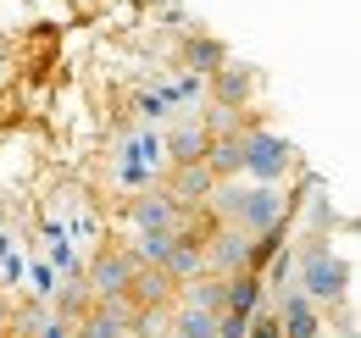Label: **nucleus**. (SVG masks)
<instances>
[{"instance_id":"b1692460","label":"nucleus","mask_w":361,"mask_h":338,"mask_svg":"<svg viewBox=\"0 0 361 338\" xmlns=\"http://www.w3.org/2000/svg\"><path fill=\"white\" fill-rule=\"evenodd\" d=\"M217 338H239V333H217Z\"/></svg>"},{"instance_id":"f03ea898","label":"nucleus","mask_w":361,"mask_h":338,"mask_svg":"<svg viewBox=\"0 0 361 338\" xmlns=\"http://www.w3.org/2000/svg\"><path fill=\"white\" fill-rule=\"evenodd\" d=\"M295 172V144L283 139V133H272V127H245V167H239V177H250V183H283Z\"/></svg>"},{"instance_id":"393cba45","label":"nucleus","mask_w":361,"mask_h":338,"mask_svg":"<svg viewBox=\"0 0 361 338\" xmlns=\"http://www.w3.org/2000/svg\"><path fill=\"white\" fill-rule=\"evenodd\" d=\"M161 338H173V333H161Z\"/></svg>"},{"instance_id":"20e7f679","label":"nucleus","mask_w":361,"mask_h":338,"mask_svg":"<svg viewBox=\"0 0 361 338\" xmlns=\"http://www.w3.org/2000/svg\"><path fill=\"white\" fill-rule=\"evenodd\" d=\"M283 222V194L272 189V183H250L245 194H239V211H233V227L239 233H250V239H262Z\"/></svg>"},{"instance_id":"7ed1b4c3","label":"nucleus","mask_w":361,"mask_h":338,"mask_svg":"<svg viewBox=\"0 0 361 338\" xmlns=\"http://www.w3.org/2000/svg\"><path fill=\"white\" fill-rule=\"evenodd\" d=\"M145 266L134 255V244H111V250H100L90 261V272H84V289H90V299H117L128 294V283H134V272Z\"/></svg>"},{"instance_id":"9b49d317","label":"nucleus","mask_w":361,"mask_h":338,"mask_svg":"<svg viewBox=\"0 0 361 338\" xmlns=\"http://www.w3.org/2000/svg\"><path fill=\"white\" fill-rule=\"evenodd\" d=\"M200 167L212 172L217 183H233V177H239V167H245V133H233V139H206Z\"/></svg>"},{"instance_id":"dca6fc26","label":"nucleus","mask_w":361,"mask_h":338,"mask_svg":"<svg viewBox=\"0 0 361 338\" xmlns=\"http://www.w3.org/2000/svg\"><path fill=\"white\" fill-rule=\"evenodd\" d=\"M67 333H73V338H128V333H123V322H117L106 305H90V311H84Z\"/></svg>"},{"instance_id":"0eeeda50","label":"nucleus","mask_w":361,"mask_h":338,"mask_svg":"<svg viewBox=\"0 0 361 338\" xmlns=\"http://www.w3.org/2000/svg\"><path fill=\"white\" fill-rule=\"evenodd\" d=\"M272 322H278V333H283V338H322V316H317V305L300 294V289H278Z\"/></svg>"},{"instance_id":"4468645a","label":"nucleus","mask_w":361,"mask_h":338,"mask_svg":"<svg viewBox=\"0 0 361 338\" xmlns=\"http://www.w3.org/2000/svg\"><path fill=\"white\" fill-rule=\"evenodd\" d=\"M167 156H173V167H189V161H200V156H206V127H200V123H178V127H167Z\"/></svg>"},{"instance_id":"2eb2a0df","label":"nucleus","mask_w":361,"mask_h":338,"mask_svg":"<svg viewBox=\"0 0 361 338\" xmlns=\"http://www.w3.org/2000/svg\"><path fill=\"white\" fill-rule=\"evenodd\" d=\"M50 322H56V316H50V305H39V299L11 305V338H45Z\"/></svg>"},{"instance_id":"ddd939ff","label":"nucleus","mask_w":361,"mask_h":338,"mask_svg":"<svg viewBox=\"0 0 361 338\" xmlns=\"http://www.w3.org/2000/svg\"><path fill=\"white\" fill-rule=\"evenodd\" d=\"M173 294H178V289L167 283V272H161V266H139L134 283H128V299H134L139 311H156V305H167Z\"/></svg>"},{"instance_id":"f8f14e48","label":"nucleus","mask_w":361,"mask_h":338,"mask_svg":"<svg viewBox=\"0 0 361 338\" xmlns=\"http://www.w3.org/2000/svg\"><path fill=\"white\" fill-rule=\"evenodd\" d=\"M250 89H256V78H250L239 61H223V67L212 73V106H233V111H245Z\"/></svg>"},{"instance_id":"4be33fe9","label":"nucleus","mask_w":361,"mask_h":338,"mask_svg":"<svg viewBox=\"0 0 361 338\" xmlns=\"http://www.w3.org/2000/svg\"><path fill=\"white\" fill-rule=\"evenodd\" d=\"M11 305H17V299L0 289V338H11Z\"/></svg>"},{"instance_id":"5701e85b","label":"nucleus","mask_w":361,"mask_h":338,"mask_svg":"<svg viewBox=\"0 0 361 338\" xmlns=\"http://www.w3.org/2000/svg\"><path fill=\"white\" fill-rule=\"evenodd\" d=\"M339 338H361V333H339Z\"/></svg>"},{"instance_id":"39448f33","label":"nucleus","mask_w":361,"mask_h":338,"mask_svg":"<svg viewBox=\"0 0 361 338\" xmlns=\"http://www.w3.org/2000/svg\"><path fill=\"white\" fill-rule=\"evenodd\" d=\"M206 272L212 277H239V272H256L250 266V233H239V227H212L206 233Z\"/></svg>"},{"instance_id":"9d476101","label":"nucleus","mask_w":361,"mask_h":338,"mask_svg":"<svg viewBox=\"0 0 361 338\" xmlns=\"http://www.w3.org/2000/svg\"><path fill=\"white\" fill-rule=\"evenodd\" d=\"M161 272L173 289H189L195 277H206V244H189V239H173L167 255H161Z\"/></svg>"},{"instance_id":"6ab92c4d","label":"nucleus","mask_w":361,"mask_h":338,"mask_svg":"<svg viewBox=\"0 0 361 338\" xmlns=\"http://www.w3.org/2000/svg\"><path fill=\"white\" fill-rule=\"evenodd\" d=\"M206 139H233V133H245V111H233V106H212V111H206Z\"/></svg>"},{"instance_id":"423d86ee","label":"nucleus","mask_w":361,"mask_h":338,"mask_svg":"<svg viewBox=\"0 0 361 338\" xmlns=\"http://www.w3.org/2000/svg\"><path fill=\"white\" fill-rule=\"evenodd\" d=\"M128 222H134L139 239H150V233H178V227H183V211L161 194V189H145V194L128 200Z\"/></svg>"},{"instance_id":"412c9836","label":"nucleus","mask_w":361,"mask_h":338,"mask_svg":"<svg viewBox=\"0 0 361 338\" xmlns=\"http://www.w3.org/2000/svg\"><path fill=\"white\" fill-rule=\"evenodd\" d=\"M245 338H283V333H278L272 316H250V322H245Z\"/></svg>"},{"instance_id":"f3484780","label":"nucleus","mask_w":361,"mask_h":338,"mask_svg":"<svg viewBox=\"0 0 361 338\" xmlns=\"http://www.w3.org/2000/svg\"><path fill=\"white\" fill-rule=\"evenodd\" d=\"M183 305L189 311H206V316H223V277H195L189 289H183Z\"/></svg>"},{"instance_id":"f257e3e1","label":"nucleus","mask_w":361,"mask_h":338,"mask_svg":"<svg viewBox=\"0 0 361 338\" xmlns=\"http://www.w3.org/2000/svg\"><path fill=\"white\" fill-rule=\"evenodd\" d=\"M295 289L312 299L317 311L322 305H345L350 299V261L334 255L328 244H306L300 266H295Z\"/></svg>"},{"instance_id":"a211bd4d","label":"nucleus","mask_w":361,"mask_h":338,"mask_svg":"<svg viewBox=\"0 0 361 338\" xmlns=\"http://www.w3.org/2000/svg\"><path fill=\"white\" fill-rule=\"evenodd\" d=\"M173 338H217L223 327H217V316H206V311H189V305H178V316H173V327H167Z\"/></svg>"},{"instance_id":"6e6552de","label":"nucleus","mask_w":361,"mask_h":338,"mask_svg":"<svg viewBox=\"0 0 361 338\" xmlns=\"http://www.w3.org/2000/svg\"><path fill=\"white\" fill-rule=\"evenodd\" d=\"M212 189H217V177L200 167V161H189V167H173V172H167V183H161V194H167L178 211H200Z\"/></svg>"},{"instance_id":"1a4fd4ad","label":"nucleus","mask_w":361,"mask_h":338,"mask_svg":"<svg viewBox=\"0 0 361 338\" xmlns=\"http://www.w3.org/2000/svg\"><path fill=\"white\" fill-rule=\"evenodd\" d=\"M262 294H267L262 272L223 277V316H233V322H250V316H262Z\"/></svg>"},{"instance_id":"aec40b11","label":"nucleus","mask_w":361,"mask_h":338,"mask_svg":"<svg viewBox=\"0 0 361 338\" xmlns=\"http://www.w3.org/2000/svg\"><path fill=\"white\" fill-rule=\"evenodd\" d=\"M183 56H189V67H195V73H217V67L228 61L217 39H189V50H183Z\"/></svg>"}]
</instances>
